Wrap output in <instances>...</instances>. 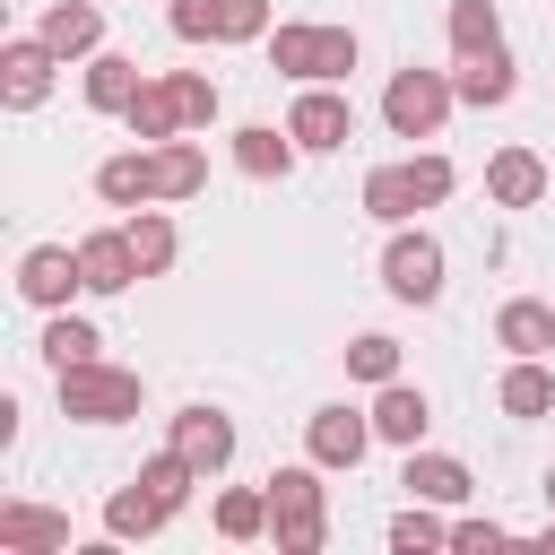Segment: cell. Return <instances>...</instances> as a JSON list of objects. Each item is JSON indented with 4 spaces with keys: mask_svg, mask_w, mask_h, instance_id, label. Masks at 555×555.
Listing matches in <instances>:
<instances>
[{
    "mask_svg": "<svg viewBox=\"0 0 555 555\" xmlns=\"http://www.w3.org/2000/svg\"><path fill=\"white\" fill-rule=\"evenodd\" d=\"M451 182H460V173H451V156H434V147H425V156H399V165H373V173H364V217L416 225L425 208L451 199Z\"/></svg>",
    "mask_w": 555,
    "mask_h": 555,
    "instance_id": "6da1fadb",
    "label": "cell"
},
{
    "mask_svg": "<svg viewBox=\"0 0 555 555\" xmlns=\"http://www.w3.org/2000/svg\"><path fill=\"white\" fill-rule=\"evenodd\" d=\"M269 69L304 87H338L356 69V26H269Z\"/></svg>",
    "mask_w": 555,
    "mask_h": 555,
    "instance_id": "7a4b0ae2",
    "label": "cell"
},
{
    "mask_svg": "<svg viewBox=\"0 0 555 555\" xmlns=\"http://www.w3.org/2000/svg\"><path fill=\"white\" fill-rule=\"evenodd\" d=\"M269 538H278V555H321V538H330L321 460H312V468H278V477H269Z\"/></svg>",
    "mask_w": 555,
    "mask_h": 555,
    "instance_id": "3957f363",
    "label": "cell"
},
{
    "mask_svg": "<svg viewBox=\"0 0 555 555\" xmlns=\"http://www.w3.org/2000/svg\"><path fill=\"white\" fill-rule=\"evenodd\" d=\"M139 399H147V382L130 373V364H69L61 373V416H78V425H121V416H139Z\"/></svg>",
    "mask_w": 555,
    "mask_h": 555,
    "instance_id": "277c9868",
    "label": "cell"
},
{
    "mask_svg": "<svg viewBox=\"0 0 555 555\" xmlns=\"http://www.w3.org/2000/svg\"><path fill=\"white\" fill-rule=\"evenodd\" d=\"M451 104H460V87L442 78V69H390V87H382V121L399 130V139H434L442 121H451Z\"/></svg>",
    "mask_w": 555,
    "mask_h": 555,
    "instance_id": "5b68a950",
    "label": "cell"
},
{
    "mask_svg": "<svg viewBox=\"0 0 555 555\" xmlns=\"http://www.w3.org/2000/svg\"><path fill=\"white\" fill-rule=\"evenodd\" d=\"M165 26L182 43H269V0H173Z\"/></svg>",
    "mask_w": 555,
    "mask_h": 555,
    "instance_id": "8992f818",
    "label": "cell"
},
{
    "mask_svg": "<svg viewBox=\"0 0 555 555\" xmlns=\"http://www.w3.org/2000/svg\"><path fill=\"white\" fill-rule=\"evenodd\" d=\"M382 286H390L399 304H434V295H442V243H434L425 225H399L390 251H382Z\"/></svg>",
    "mask_w": 555,
    "mask_h": 555,
    "instance_id": "52a82bcc",
    "label": "cell"
},
{
    "mask_svg": "<svg viewBox=\"0 0 555 555\" xmlns=\"http://www.w3.org/2000/svg\"><path fill=\"white\" fill-rule=\"evenodd\" d=\"M52 69H61V52H52L43 35H9V43H0V95H9L17 113H35V104L52 95Z\"/></svg>",
    "mask_w": 555,
    "mask_h": 555,
    "instance_id": "ba28073f",
    "label": "cell"
},
{
    "mask_svg": "<svg viewBox=\"0 0 555 555\" xmlns=\"http://www.w3.org/2000/svg\"><path fill=\"white\" fill-rule=\"evenodd\" d=\"M286 130H295V147L330 156V147H347V139H356V104H347L338 87H304V95H295V113H286Z\"/></svg>",
    "mask_w": 555,
    "mask_h": 555,
    "instance_id": "9c48e42d",
    "label": "cell"
},
{
    "mask_svg": "<svg viewBox=\"0 0 555 555\" xmlns=\"http://www.w3.org/2000/svg\"><path fill=\"white\" fill-rule=\"evenodd\" d=\"M87 286V269H78V251L69 243H35L26 260H17V295L26 304H43V312H69V295Z\"/></svg>",
    "mask_w": 555,
    "mask_h": 555,
    "instance_id": "30bf717a",
    "label": "cell"
},
{
    "mask_svg": "<svg viewBox=\"0 0 555 555\" xmlns=\"http://www.w3.org/2000/svg\"><path fill=\"white\" fill-rule=\"evenodd\" d=\"M165 442H173L199 477H217V468L234 460V416H225V408H208V399H191V408L173 416V434H165Z\"/></svg>",
    "mask_w": 555,
    "mask_h": 555,
    "instance_id": "8fae6325",
    "label": "cell"
},
{
    "mask_svg": "<svg viewBox=\"0 0 555 555\" xmlns=\"http://www.w3.org/2000/svg\"><path fill=\"white\" fill-rule=\"evenodd\" d=\"M373 442H382V434H373V416H356V408H312V416H304V451H312L321 468H356Z\"/></svg>",
    "mask_w": 555,
    "mask_h": 555,
    "instance_id": "7c38bea8",
    "label": "cell"
},
{
    "mask_svg": "<svg viewBox=\"0 0 555 555\" xmlns=\"http://www.w3.org/2000/svg\"><path fill=\"white\" fill-rule=\"evenodd\" d=\"M78 269H87V295H121L139 286V251H130V225H104V234H78Z\"/></svg>",
    "mask_w": 555,
    "mask_h": 555,
    "instance_id": "4fadbf2b",
    "label": "cell"
},
{
    "mask_svg": "<svg viewBox=\"0 0 555 555\" xmlns=\"http://www.w3.org/2000/svg\"><path fill=\"white\" fill-rule=\"evenodd\" d=\"M61 546H69V512L0 503V555H61Z\"/></svg>",
    "mask_w": 555,
    "mask_h": 555,
    "instance_id": "5bb4252c",
    "label": "cell"
},
{
    "mask_svg": "<svg viewBox=\"0 0 555 555\" xmlns=\"http://www.w3.org/2000/svg\"><path fill=\"white\" fill-rule=\"evenodd\" d=\"M95 199L104 208H147L156 199V147H121L95 165Z\"/></svg>",
    "mask_w": 555,
    "mask_h": 555,
    "instance_id": "9a60e30c",
    "label": "cell"
},
{
    "mask_svg": "<svg viewBox=\"0 0 555 555\" xmlns=\"http://www.w3.org/2000/svg\"><path fill=\"white\" fill-rule=\"evenodd\" d=\"M486 199H494V208H538V199H546V156H538V147H503V156L486 165Z\"/></svg>",
    "mask_w": 555,
    "mask_h": 555,
    "instance_id": "2e32d148",
    "label": "cell"
},
{
    "mask_svg": "<svg viewBox=\"0 0 555 555\" xmlns=\"http://www.w3.org/2000/svg\"><path fill=\"white\" fill-rule=\"evenodd\" d=\"M425 425H434V399H425L416 382H382V399H373V434L399 442V451H416Z\"/></svg>",
    "mask_w": 555,
    "mask_h": 555,
    "instance_id": "e0dca14e",
    "label": "cell"
},
{
    "mask_svg": "<svg viewBox=\"0 0 555 555\" xmlns=\"http://www.w3.org/2000/svg\"><path fill=\"white\" fill-rule=\"evenodd\" d=\"M399 486H408L416 503H468V494H477V477H468V460H451V451H408V468H399Z\"/></svg>",
    "mask_w": 555,
    "mask_h": 555,
    "instance_id": "ac0fdd59",
    "label": "cell"
},
{
    "mask_svg": "<svg viewBox=\"0 0 555 555\" xmlns=\"http://www.w3.org/2000/svg\"><path fill=\"white\" fill-rule=\"evenodd\" d=\"M35 35H43V43L61 52V61H87V52L104 43V9H95V0H52Z\"/></svg>",
    "mask_w": 555,
    "mask_h": 555,
    "instance_id": "d6986e66",
    "label": "cell"
},
{
    "mask_svg": "<svg viewBox=\"0 0 555 555\" xmlns=\"http://www.w3.org/2000/svg\"><path fill=\"white\" fill-rule=\"evenodd\" d=\"M295 156H304V147H295V130H269V121H243V130H234V165H243L251 182H286V173H295Z\"/></svg>",
    "mask_w": 555,
    "mask_h": 555,
    "instance_id": "ffe728a7",
    "label": "cell"
},
{
    "mask_svg": "<svg viewBox=\"0 0 555 555\" xmlns=\"http://www.w3.org/2000/svg\"><path fill=\"white\" fill-rule=\"evenodd\" d=\"M451 87H460V104H477V113H494V104H512V52L494 43V52H468L460 69H451Z\"/></svg>",
    "mask_w": 555,
    "mask_h": 555,
    "instance_id": "44dd1931",
    "label": "cell"
},
{
    "mask_svg": "<svg viewBox=\"0 0 555 555\" xmlns=\"http://www.w3.org/2000/svg\"><path fill=\"white\" fill-rule=\"evenodd\" d=\"M208 191V147L199 139H156V199H199Z\"/></svg>",
    "mask_w": 555,
    "mask_h": 555,
    "instance_id": "7402d4cb",
    "label": "cell"
},
{
    "mask_svg": "<svg viewBox=\"0 0 555 555\" xmlns=\"http://www.w3.org/2000/svg\"><path fill=\"white\" fill-rule=\"evenodd\" d=\"M165 520H173V503H165L156 486H139V477H130L121 494H104V538H156Z\"/></svg>",
    "mask_w": 555,
    "mask_h": 555,
    "instance_id": "603a6c76",
    "label": "cell"
},
{
    "mask_svg": "<svg viewBox=\"0 0 555 555\" xmlns=\"http://www.w3.org/2000/svg\"><path fill=\"white\" fill-rule=\"evenodd\" d=\"M494 347H512V356H546V347H555V304L512 295V304L494 312Z\"/></svg>",
    "mask_w": 555,
    "mask_h": 555,
    "instance_id": "cb8c5ba5",
    "label": "cell"
},
{
    "mask_svg": "<svg viewBox=\"0 0 555 555\" xmlns=\"http://www.w3.org/2000/svg\"><path fill=\"white\" fill-rule=\"evenodd\" d=\"M139 87H147V69H139L130 52H95V61H87V104H95V113H130Z\"/></svg>",
    "mask_w": 555,
    "mask_h": 555,
    "instance_id": "d4e9b609",
    "label": "cell"
},
{
    "mask_svg": "<svg viewBox=\"0 0 555 555\" xmlns=\"http://www.w3.org/2000/svg\"><path fill=\"white\" fill-rule=\"evenodd\" d=\"M121 121H130V139H139V147L173 139V130H182V95H173V78H147V87L130 95V113H121Z\"/></svg>",
    "mask_w": 555,
    "mask_h": 555,
    "instance_id": "484cf974",
    "label": "cell"
},
{
    "mask_svg": "<svg viewBox=\"0 0 555 555\" xmlns=\"http://www.w3.org/2000/svg\"><path fill=\"white\" fill-rule=\"evenodd\" d=\"M121 225H130V251H139V269H147V278H165V269H173V251H182V234H173V217H165V199H147V208H130Z\"/></svg>",
    "mask_w": 555,
    "mask_h": 555,
    "instance_id": "4316f807",
    "label": "cell"
},
{
    "mask_svg": "<svg viewBox=\"0 0 555 555\" xmlns=\"http://www.w3.org/2000/svg\"><path fill=\"white\" fill-rule=\"evenodd\" d=\"M35 347H43V364H52V373H69V364H95V356H104V338H95V321H78V312H52Z\"/></svg>",
    "mask_w": 555,
    "mask_h": 555,
    "instance_id": "83f0119b",
    "label": "cell"
},
{
    "mask_svg": "<svg viewBox=\"0 0 555 555\" xmlns=\"http://www.w3.org/2000/svg\"><path fill=\"white\" fill-rule=\"evenodd\" d=\"M503 416H546L555 408V373H546V356H512V373H503Z\"/></svg>",
    "mask_w": 555,
    "mask_h": 555,
    "instance_id": "f1b7e54d",
    "label": "cell"
},
{
    "mask_svg": "<svg viewBox=\"0 0 555 555\" xmlns=\"http://www.w3.org/2000/svg\"><path fill=\"white\" fill-rule=\"evenodd\" d=\"M217 538H269V486H234V494H217Z\"/></svg>",
    "mask_w": 555,
    "mask_h": 555,
    "instance_id": "f546056e",
    "label": "cell"
},
{
    "mask_svg": "<svg viewBox=\"0 0 555 555\" xmlns=\"http://www.w3.org/2000/svg\"><path fill=\"white\" fill-rule=\"evenodd\" d=\"M503 43V17H494V0H451V52L468 61V52H494Z\"/></svg>",
    "mask_w": 555,
    "mask_h": 555,
    "instance_id": "4dcf8cb0",
    "label": "cell"
},
{
    "mask_svg": "<svg viewBox=\"0 0 555 555\" xmlns=\"http://www.w3.org/2000/svg\"><path fill=\"white\" fill-rule=\"evenodd\" d=\"M139 486H156V494H165V503L182 512V503H191V486H208V477H199V468H191V460H182V451L165 442V451H156V460L139 468Z\"/></svg>",
    "mask_w": 555,
    "mask_h": 555,
    "instance_id": "1f68e13d",
    "label": "cell"
},
{
    "mask_svg": "<svg viewBox=\"0 0 555 555\" xmlns=\"http://www.w3.org/2000/svg\"><path fill=\"white\" fill-rule=\"evenodd\" d=\"M347 373H356V382H373V390H382V382H399V338L364 330V338L347 347Z\"/></svg>",
    "mask_w": 555,
    "mask_h": 555,
    "instance_id": "d6a6232c",
    "label": "cell"
},
{
    "mask_svg": "<svg viewBox=\"0 0 555 555\" xmlns=\"http://www.w3.org/2000/svg\"><path fill=\"white\" fill-rule=\"evenodd\" d=\"M390 546H399V555H425V546H451V529H442V520H434V512L408 494V512L390 520Z\"/></svg>",
    "mask_w": 555,
    "mask_h": 555,
    "instance_id": "836d02e7",
    "label": "cell"
},
{
    "mask_svg": "<svg viewBox=\"0 0 555 555\" xmlns=\"http://www.w3.org/2000/svg\"><path fill=\"white\" fill-rule=\"evenodd\" d=\"M165 78L182 95V130H208L217 121V78H199V69H165Z\"/></svg>",
    "mask_w": 555,
    "mask_h": 555,
    "instance_id": "e575fe53",
    "label": "cell"
},
{
    "mask_svg": "<svg viewBox=\"0 0 555 555\" xmlns=\"http://www.w3.org/2000/svg\"><path fill=\"white\" fill-rule=\"evenodd\" d=\"M503 538H512L503 520H460V529H451V546H460V555H486V546H503Z\"/></svg>",
    "mask_w": 555,
    "mask_h": 555,
    "instance_id": "d590c367",
    "label": "cell"
},
{
    "mask_svg": "<svg viewBox=\"0 0 555 555\" xmlns=\"http://www.w3.org/2000/svg\"><path fill=\"white\" fill-rule=\"evenodd\" d=\"M546 512H555V468H546Z\"/></svg>",
    "mask_w": 555,
    "mask_h": 555,
    "instance_id": "8d00e7d4",
    "label": "cell"
}]
</instances>
